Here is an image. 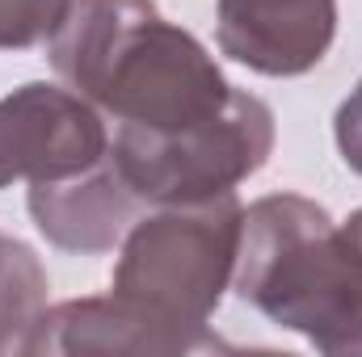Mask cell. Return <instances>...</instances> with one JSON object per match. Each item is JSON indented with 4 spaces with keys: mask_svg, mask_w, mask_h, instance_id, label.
Masks as SVG:
<instances>
[{
    "mask_svg": "<svg viewBox=\"0 0 362 357\" xmlns=\"http://www.w3.org/2000/svg\"><path fill=\"white\" fill-rule=\"evenodd\" d=\"M47 59L59 85L101 109L110 131H185L232 97L215 55L156 0H68Z\"/></svg>",
    "mask_w": 362,
    "mask_h": 357,
    "instance_id": "cell-1",
    "label": "cell"
},
{
    "mask_svg": "<svg viewBox=\"0 0 362 357\" xmlns=\"http://www.w3.org/2000/svg\"><path fill=\"white\" fill-rule=\"evenodd\" d=\"M232 290L325 357H362V210L337 223L303 193L245 206Z\"/></svg>",
    "mask_w": 362,
    "mask_h": 357,
    "instance_id": "cell-2",
    "label": "cell"
},
{
    "mask_svg": "<svg viewBox=\"0 0 362 357\" xmlns=\"http://www.w3.org/2000/svg\"><path fill=\"white\" fill-rule=\"evenodd\" d=\"M240 223L245 206L236 189L144 206L118 244L110 294L152 324L211 332V315L219 311L223 290H232Z\"/></svg>",
    "mask_w": 362,
    "mask_h": 357,
    "instance_id": "cell-3",
    "label": "cell"
},
{
    "mask_svg": "<svg viewBox=\"0 0 362 357\" xmlns=\"http://www.w3.org/2000/svg\"><path fill=\"white\" fill-rule=\"evenodd\" d=\"M274 143V109L245 89H232L219 114L185 131H110V156L144 206L228 193L270 164Z\"/></svg>",
    "mask_w": 362,
    "mask_h": 357,
    "instance_id": "cell-4",
    "label": "cell"
},
{
    "mask_svg": "<svg viewBox=\"0 0 362 357\" xmlns=\"http://www.w3.org/2000/svg\"><path fill=\"white\" fill-rule=\"evenodd\" d=\"M110 152V122L68 85L30 80L0 97V189L59 181Z\"/></svg>",
    "mask_w": 362,
    "mask_h": 357,
    "instance_id": "cell-5",
    "label": "cell"
},
{
    "mask_svg": "<svg viewBox=\"0 0 362 357\" xmlns=\"http://www.w3.org/2000/svg\"><path fill=\"white\" fill-rule=\"evenodd\" d=\"M25 357H76V353H139V357H189V353H232V345L211 332H185L152 324L114 294L47 303L34 328L21 341Z\"/></svg>",
    "mask_w": 362,
    "mask_h": 357,
    "instance_id": "cell-6",
    "label": "cell"
},
{
    "mask_svg": "<svg viewBox=\"0 0 362 357\" xmlns=\"http://www.w3.org/2000/svg\"><path fill=\"white\" fill-rule=\"evenodd\" d=\"M337 38V0H215L219 51L270 80L308 76Z\"/></svg>",
    "mask_w": 362,
    "mask_h": 357,
    "instance_id": "cell-7",
    "label": "cell"
},
{
    "mask_svg": "<svg viewBox=\"0 0 362 357\" xmlns=\"http://www.w3.org/2000/svg\"><path fill=\"white\" fill-rule=\"evenodd\" d=\"M25 210L51 248L76 257H101L122 244L131 223L144 214V202L118 173L114 156L105 152L85 173L59 181H30Z\"/></svg>",
    "mask_w": 362,
    "mask_h": 357,
    "instance_id": "cell-8",
    "label": "cell"
},
{
    "mask_svg": "<svg viewBox=\"0 0 362 357\" xmlns=\"http://www.w3.org/2000/svg\"><path fill=\"white\" fill-rule=\"evenodd\" d=\"M51 277L38 261V253L0 231V353H21L25 332L47 311Z\"/></svg>",
    "mask_w": 362,
    "mask_h": 357,
    "instance_id": "cell-9",
    "label": "cell"
},
{
    "mask_svg": "<svg viewBox=\"0 0 362 357\" xmlns=\"http://www.w3.org/2000/svg\"><path fill=\"white\" fill-rule=\"evenodd\" d=\"M68 0H0V51H30L47 42Z\"/></svg>",
    "mask_w": 362,
    "mask_h": 357,
    "instance_id": "cell-10",
    "label": "cell"
},
{
    "mask_svg": "<svg viewBox=\"0 0 362 357\" xmlns=\"http://www.w3.org/2000/svg\"><path fill=\"white\" fill-rule=\"evenodd\" d=\"M333 139H337V152H341L346 169L362 177V80L350 89V97L337 105V118H333Z\"/></svg>",
    "mask_w": 362,
    "mask_h": 357,
    "instance_id": "cell-11",
    "label": "cell"
}]
</instances>
